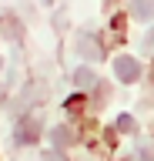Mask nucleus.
I'll use <instances>...</instances> for the list:
<instances>
[{"label":"nucleus","instance_id":"nucleus-6","mask_svg":"<svg viewBox=\"0 0 154 161\" xmlns=\"http://www.w3.org/2000/svg\"><path fill=\"white\" fill-rule=\"evenodd\" d=\"M117 131H134V118L131 114H121V118H117Z\"/></svg>","mask_w":154,"mask_h":161},{"label":"nucleus","instance_id":"nucleus-3","mask_svg":"<svg viewBox=\"0 0 154 161\" xmlns=\"http://www.w3.org/2000/svg\"><path fill=\"white\" fill-rule=\"evenodd\" d=\"M131 14L137 20H151L154 17V0H134V3H131Z\"/></svg>","mask_w":154,"mask_h":161},{"label":"nucleus","instance_id":"nucleus-1","mask_svg":"<svg viewBox=\"0 0 154 161\" xmlns=\"http://www.w3.org/2000/svg\"><path fill=\"white\" fill-rule=\"evenodd\" d=\"M114 74H117V80H124V84H134V80L141 77V64L134 57H127V54H121V57L114 60Z\"/></svg>","mask_w":154,"mask_h":161},{"label":"nucleus","instance_id":"nucleus-8","mask_svg":"<svg viewBox=\"0 0 154 161\" xmlns=\"http://www.w3.org/2000/svg\"><path fill=\"white\" fill-rule=\"evenodd\" d=\"M0 64H3V60H0Z\"/></svg>","mask_w":154,"mask_h":161},{"label":"nucleus","instance_id":"nucleus-2","mask_svg":"<svg viewBox=\"0 0 154 161\" xmlns=\"http://www.w3.org/2000/svg\"><path fill=\"white\" fill-rule=\"evenodd\" d=\"M37 131H40V121L37 118H24L20 124H17V141H20V144H34V141L40 138Z\"/></svg>","mask_w":154,"mask_h":161},{"label":"nucleus","instance_id":"nucleus-5","mask_svg":"<svg viewBox=\"0 0 154 161\" xmlns=\"http://www.w3.org/2000/svg\"><path fill=\"white\" fill-rule=\"evenodd\" d=\"M50 138H54V148H57V144H71L74 134H71V128H54V131H50Z\"/></svg>","mask_w":154,"mask_h":161},{"label":"nucleus","instance_id":"nucleus-7","mask_svg":"<svg viewBox=\"0 0 154 161\" xmlns=\"http://www.w3.org/2000/svg\"><path fill=\"white\" fill-rule=\"evenodd\" d=\"M44 161H67V158H64L57 148H54V151H47V154H44Z\"/></svg>","mask_w":154,"mask_h":161},{"label":"nucleus","instance_id":"nucleus-4","mask_svg":"<svg viewBox=\"0 0 154 161\" xmlns=\"http://www.w3.org/2000/svg\"><path fill=\"white\" fill-rule=\"evenodd\" d=\"M94 80H97V77H94L91 67H77V70H74V84H77V87L87 91V87H94Z\"/></svg>","mask_w":154,"mask_h":161}]
</instances>
